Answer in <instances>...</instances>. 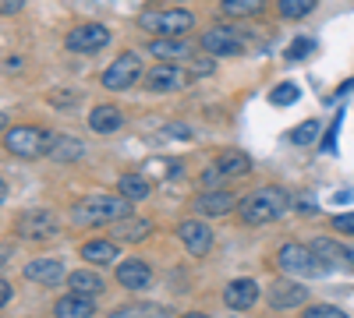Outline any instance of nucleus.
Returning <instances> with one entry per match:
<instances>
[{"instance_id":"4be33fe9","label":"nucleus","mask_w":354,"mask_h":318,"mask_svg":"<svg viewBox=\"0 0 354 318\" xmlns=\"http://www.w3.org/2000/svg\"><path fill=\"white\" fill-rule=\"evenodd\" d=\"M312 251H315L330 269H333V266H351V248L340 244V241H333V237H315V241H312Z\"/></svg>"},{"instance_id":"f704fd0d","label":"nucleus","mask_w":354,"mask_h":318,"mask_svg":"<svg viewBox=\"0 0 354 318\" xmlns=\"http://www.w3.org/2000/svg\"><path fill=\"white\" fill-rule=\"evenodd\" d=\"M308 50H312V39H308V36H301V39L294 43V46H290V50H287L283 57H287V61H301V57H305Z\"/></svg>"},{"instance_id":"9b49d317","label":"nucleus","mask_w":354,"mask_h":318,"mask_svg":"<svg viewBox=\"0 0 354 318\" xmlns=\"http://www.w3.org/2000/svg\"><path fill=\"white\" fill-rule=\"evenodd\" d=\"M188 81H192V74L185 68H177L174 61H163V64L149 68V71H145V78H142V85L149 92H177V89H185Z\"/></svg>"},{"instance_id":"2eb2a0df","label":"nucleus","mask_w":354,"mask_h":318,"mask_svg":"<svg viewBox=\"0 0 354 318\" xmlns=\"http://www.w3.org/2000/svg\"><path fill=\"white\" fill-rule=\"evenodd\" d=\"M113 276H117V283H121L124 290H145V286L153 283V266L142 262V258H124Z\"/></svg>"},{"instance_id":"c9c22d12","label":"nucleus","mask_w":354,"mask_h":318,"mask_svg":"<svg viewBox=\"0 0 354 318\" xmlns=\"http://www.w3.org/2000/svg\"><path fill=\"white\" fill-rule=\"evenodd\" d=\"M333 230H337V234H347V237H354V212H344V216H337V219H333Z\"/></svg>"},{"instance_id":"c85d7f7f","label":"nucleus","mask_w":354,"mask_h":318,"mask_svg":"<svg viewBox=\"0 0 354 318\" xmlns=\"http://www.w3.org/2000/svg\"><path fill=\"white\" fill-rule=\"evenodd\" d=\"M220 11L230 18H245V14L262 11V0H220Z\"/></svg>"},{"instance_id":"72a5a7b5","label":"nucleus","mask_w":354,"mask_h":318,"mask_svg":"<svg viewBox=\"0 0 354 318\" xmlns=\"http://www.w3.org/2000/svg\"><path fill=\"white\" fill-rule=\"evenodd\" d=\"M220 181H227V177H223V173H220V166H216V163L202 170V184L209 188V191H213V188H220Z\"/></svg>"},{"instance_id":"e433bc0d","label":"nucleus","mask_w":354,"mask_h":318,"mask_svg":"<svg viewBox=\"0 0 354 318\" xmlns=\"http://www.w3.org/2000/svg\"><path fill=\"white\" fill-rule=\"evenodd\" d=\"M163 135H167V138H185V141H188V138H195V131H192V128H185V124H170Z\"/></svg>"},{"instance_id":"a211bd4d","label":"nucleus","mask_w":354,"mask_h":318,"mask_svg":"<svg viewBox=\"0 0 354 318\" xmlns=\"http://www.w3.org/2000/svg\"><path fill=\"white\" fill-rule=\"evenodd\" d=\"M121 124H124V113L110 103L88 110V131L93 135H113V131H121Z\"/></svg>"},{"instance_id":"f8f14e48","label":"nucleus","mask_w":354,"mask_h":318,"mask_svg":"<svg viewBox=\"0 0 354 318\" xmlns=\"http://www.w3.org/2000/svg\"><path fill=\"white\" fill-rule=\"evenodd\" d=\"M21 276L28 283H39V286H57V283H68V269L61 258H32V262L21 266Z\"/></svg>"},{"instance_id":"20e7f679","label":"nucleus","mask_w":354,"mask_h":318,"mask_svg":"<svg viewBox=\"0 0 354 318\" xmlns=\"http://www.w3.org/2000/svg\"><path fill=\"white\" fill-rule=\"evenodd\" d=\"M138 25L153 36H185L195 28V14L185 11V8H163V11L153 8V11L138 14Z\"/></svg>"},{"instance_id":"ea45409f","label":"nucleus","mask_w":354,"mask_h":318,"mask_svg":"<svg viewBox=\"0 0 354 318\" xmlns=\"http://www.w3.org/2000/svg\"><path fill=\"white\" fill-rule=\"evenodd\" d=\"M11 294H15V290H11V283H8V279H0V308L11 301Z\"/></svg>"},{"instance_id":"9d476101","label":"nucleus","mask_w":354,"mask_h":318,"mask_svg":"<svg viewBox=\"0 0 354 318\" xmlns=\"http://www.w3.org/2000/svg\"><path fill=\"white\" fill-rule=\"evenodd\" d=\"M106 43H110V28L100 25V21L75 25L71 32L64 36V50H68V53H100Z\"/></svg>"},{"instance_id":"4c0bfd02","label":"nucleus","mask_w":354,"mask_h":318,"mask_svg":"<svg viewBox=\"0 0 354 318\" xmlns=\"http://www.w3.org/2000/svg\"><path fill=\"white\" fill-rule=\"evenodd\" d=\"M213 68H216V64H213V57H202V61L192 64V74H202V78H205V74H213Z\"/></svg>"},{"instance_id":"f257e3e1","label":"nucleus","mask_w":354,"mask_h":318,"mask_svg":"<svg viewBox=\"0 0 354 318\" xmlns=\"http://www.w3.org/2000/svg\"><path fill=\"white\" fill-rule=\"evenodd\" d=\"M290 212V195L283 188L273 184H262L248 195L238 198V219L245 226H266V223H277Z\"/></svg>"},{"instance_id":"c03bdc74","label":"nucleus","mask_w":354,"mask_h":318,"mask_svg":"<svg viewBox=\"0 0 354 318\" xmlns=\"http://www.w3.org/2000/svg\"><path fill=\"white\" fill-rule=\"evenodd\" d=\"M4 124H8V117H4V113H0V131H4Z\"/></svg>"},{"instance_id":"423d86ee","label":"nucleus","mask_w":354,"mask_h":318,"mask_svg":"<svg viewBox=\"0 0 354 318\" xmlns=\"http://www.w3.org/2000/svg\"><path fill=\"white\" fill-rule=\"evenodd\" d=\"M142 78V53L135 50H124L121 57H113V64L100 74V85L106 92H124Z\"/></svg>"},{"instance_id":"6ab92c4d","label":"nucleus","mask_w":354,"mask_h":318,"mask_svg":"<svg viewBox=\"0 0 354 318\" xmlns=\"http://www.w3.org/2000/svg\"><path fill=\"white\" fill-rule=\"evenodd\" d=\"M96 315V297L85 294H68L53 304V318H93Z\"/></svg>"},{"instance_id":"7ed1b4c3","label":"nucleus","mask_w":354,"mask_h":318,"mask_svg":"<svg viewBox=\"0 0 354 318\" xmlns=\"http://www.w3.org/2000/svg\"><path fill=\"white\" fill-rule=\"evenodd\" d=\"M50 141H53V131H43L36 124H15V128L4 131V149L18 159L50 156Z\"/></svg>"},{"instance_id":"a19ab883","label":"nucleus","mask_w":354,"mask_h":318,"mask_svg":"<svg viewBox=\"0 0 354 318\" xmlns=\"http://www.w3.org/2000/svg\"><path fill=\"white\" fill-rule=\"evenodd\" d=\"M351 89H354V78H351V81H344V85H340V89H337V92H333L330 99H337V96H347Z\"/></svg>"},{"instance_id":"cd10ccee","label":"nucleus","mask_w":354,"mask_h":318,"mask_svg":"<svg viewBox=\"0 0 354 318\" xmlns=\"http://www.w3.org/2000/svg\"><path fill=\"white\" fill-rule=\"evenodd\" d=\"M315 4L319 0H277V14L283 21H301V18H308L315 11Z\"/></svg>"},{"instance_id":"f03ea898","label":"nucleus","mask_w":354,"mask_h":318,"mask_svg":"<svg viewBox=\"0 0 354 318\" xmlns=\"http://www.w3.org/2000/svg\"><path fill=\"white\" fill-rule=\"evenodd\" d=\"M131 206L124 195H85L71 206V226L93 230V226H113L117 219L131 216Z\"/></svg>"},{"instance_id":"4468645a","label":"nucleus","mask_w":354,"mask_h":318,"mask_svg":"<svg viewBox=\"0 0 354 318\" xmlns=\"http://www.w3.org/2000/svg\"><path fill=\"white\" fill-rule=\"evenodd\" d=\"M259 297H262L259 283H255V279H248V276L230 279V283H227V290H223V304H227L230 311H248V308H255V304H259Z\"/></svg>"},{"instance_id":"bb28decb","label":"nucleus","mask_w":354,"mask_h":318,"mask_svg":"<svg viewBox=\"0 0 354 318\" xmlns=\"http://www.w3.org/2000/svg\"><path fill=\"white\" fill-rule=\"evenodd\" d=\"M106 318H170V311L167 308H160V304H124V308H113Z\"/></svg>"},{"instance_id":"79ce46f5","label":"nucleus","mask_w":354,"mask_h":318,"mask_svg":"<svg viewBox=\"0 0 354 318\" xmlns=\"http://www.w3.org/2000/svg\"><path fill=\"white\" fill-rule=\"evenodd\" d=\"M8 198V181H4V173H0V201Z\"/></svg>"},{"instance_id":"37998d69","label":"nucleus","mask_w":354,"mask_h":318,"mask_svg":"<svg viewBox=\"0 0 354 318\" xmlns=\"http://www.w3.org/2000/svg\"><path fill=\"white\" fill-rule=\"evenodd\" d=\"M185 318H209V315H202V311H188Z\"/></svg>"},{"instance_id":"2f4dec72","label":"nucleus","mask_w":354,"mask_h":318,"mask_svg":"<svg viewBox=\"0 0 354 318\" xmlns=\"http://www.w3.org/2000/svg\"><path fill=\"white\" fill-rule=\"evenodd\" d=\"M305 318H351V315H344L333 304H312V308H305Z\"/></svg>"},{"instance_id":"393cba45","label":"nucleus","mask_w":354,"mask_h":318,"mask_svg":"<svg viewBox=\"0 0 354 318\" xmlns=\"http://www.w3.org/2000/svg\"><path fill=\"white\" fill-rule=\"evenodd\" d=\"M117 195H124L128 201H145L153 195V184L142 173H124V177H117Z\"/></svg>"},{"instance_id":"1a4fd4ad","label":"nucleus","mask_w":354,"mask_h":318,"mask_svg":"<svg viewBox=\"0 0 354 318\" xmlns=\"http://www.w3.org/2000/svg\"><path fill=\"white\" fill-rule=\"evenodd\" d=\"M198 46L209 57H238L245 50V36L234 25H213V28H205V32H202Z\"/></svg>"},{"instance_id":"6e6552de","label":"nucleus","mask_w":354,"mask_h":318,"mask_svg":"<svg viewBox=\"0 0 354 318\" xmlns=\"http://www.w3.org/2000/svg\"><path fill=\"white\" fill-rule=\"evenodd\" d=\"M177 241L185 244V251L192 255V258H202V255H209L213 251V230H209V223H205L202 216H192V219H181L177 223Z\"/></svg>"},{"instance_id":"58836bf2","label":"nucleus","mask_w":354,"mask_h":318,"mask_svg":"<svg viewBox=\"0 0 354 318\" xmlns=\"http://www.w3.org/2000/svg\"><path fill=\"white\" fill-rule=\"evenodd\" d=\"M25 8V0H0V14H18Z\"/></svg>"},{"instance_id":"412c9836","label":"nucleus","mask_w":354,"mask_h":318,"mask_svg":"<svg viewBox=\"0 0 354 318\" xmlns=\"http://www.w3.org/2000/svg\"><path fill=\"white\" fill-rule=\"evenodd\" d=\"M121 258V244L117 241H88L82 244V262L88 266H113Z\"/></svg>"},{"instance_id":"a878e982","label":"nucleus","mask_w":354,"mask_h":318,"mask_svg":"<svg viewBox=\"0 0 354 318\" xmlns=\"http://www.w3.org/2000/svg\"><path fill=\"white\" fill-rule=\"evenodd\" d=\"M216 166H220V173L230 181V177H245V173H252V159L245 156V152H238V149H227V152H220L216 156Z\"/></svg>"},{"instance_id":"aec40b11","label":"nucleus","mask_w":354,"mask_h":318,"mask_svg":"<svg viewBox=\"0 0 354 318\" xmlns=\"http://www.w3.org/2000/svg\"><path fill=\"white\" fill-rule=\"evenodd\" d=\"M85 141L82 138H71V135H53V141H50V159L53 163H78V159H85Z\"/></svg>"},{"instance_id":"c756f323","label":"nucleus","mask_w":354,"mask_h":318,"mask_svg":"<svg viewBox=\"0 0 354 318\" xmlns=\"http://www.w3.org/2000/svg\"><path fill=\"white\" fill-rule=\"evenodd\" d=\"M319 131H322L319 121H301L298 128L290 131V141H294V146H312V141L319 138Z\"/></svg>"},{"instance_id":"5701e85b","label":"nucleus","mask_w":354,"mask_h":318,"mask_svg":"<svg viewBox=\"0 0 354 318\" xmlns=\"http://www.w3.org/2000/svg\"><path fill=\"white\" fill-rule=\"evenodd\" d=\"M68 286H71V294H85V297H100L103 294V276L93 272V269H75L68 272Z\"/></svg>"},{"instance_id":"a18cd8bd","label":"nucleus","mask_w":354,"mask_h":318,"mask_svg":"<svg viewBox=\"0 0 354 318\" xmlns=\"http://www.w3.org/2000/svg\"><path fill=\"white\" fill-rule=\"evenodd\" d=\"M351 266H354V248H351Z\"/></svg>"},{"instance_id":"f3484780","label":"nucleus","mask_w":354,"mask_h":318,"mask_svg":"<svg viewBox=\"0 0 354 318\" xmlns=\"http://www.w3.org/2000/svg\"><path fill=\"white\" fill-rule=\"evenodd\" d=\"M153 219H138V216H124V219H117L113 226H110V237L117 241V244H138V241H145V237H153Z\"/></svg>"},{"instance_id":"39448f33","label":"nucleus","mask_w":354,"mask_h":318,"mask_svg":"<svg viewBox=\"0 0 354 318\" xmlns=\"http://www.w3.org/2000/svg\"><path fill=\"white\" fill-rule=\"evenodd\" d=\"M277 266L290 276H326L330 272V266L305 244H283L277 251Z\"/></svg>"},{"instance_id":"0eeeda50","label":"nucleus","mask_w":354,"mask_h":318,"mask_svg":"<svg viewBox=\"0 0 354 318\" xmlns=\"http://www.w3.org/2000/svg\"><path fill=\"white\" fill-rule=\"evenodd\" d=\"M15 234L21 241H57V234H61V219H57L50 209H28L15 219Z\"/></svg>"},{"instance_id":"7c9ffc66","label":"nucleus","mask_w":354,"mask_h":318,"mask_svg":"<svg viewBox=\"0 0 354 318\" xmlns=\"http://www.w3.org/2000/svg\"><path fill=\"white\" fill-rule=\"evenodd\" d=\"M270 99H273V106H290V103H298V85H294V81L277 85Z\"/></svg>"},{"instance_id":"dca6fc26","label":"nucleus","mask_w":354,"mask_h":318,"mask_svg":"<svg viewBox=\"0 0 354 318\" xmlns=\"http://www.w3.org/2000/svg\"><path fill=\"white\" fill-rule=\"evenodd\" d=\"M305 301H308V290H305L301 283H294V279H277L273 290H270V308H273V311L301 308Z\"/></svg>"},{"instance_id":"b1692460","label":"nucleus","mask_w":354,"mask_h":318,"mask_svg":"<svg viewBox=\"0 0 354 318\" xmlns=\"http://www.w3.org/2000/svg\"><path fill=\"white\" fill-rule=\"evenodd\" d=\"M149 53L160 57V61H181V57L192 53V46L185 39H177V36H160V39L149 43Z\"/></svg>"},{"instance_id":"473e14b6","label":"nucleus","mask_w":354,"mask_h":318,"mask_svg":"<svg viewBox=\"0 0 354 318\" xmlns=\"http://www.w3.org/2000/svg\"><path fill=\"white\" fill-rule=\"evenodd\" d=\"M340 124H344V110L337 113V121L330 124V131H326V138H322V152H333V149H337V131H340Z\"/></svg>"},{"instance_id":"ddd939ff","label":"nucleus","mask_w":354,"mask_h":318,"mask_svg":"<svg viewBox=\"0 0 354 318\" xmlns=\"http://www.w3.org/2000/svg\"><path fill=\"white\" fill-rule=\"evenodd\" d=\"M192 209H195V216H202V219H216V216H227V212H238V198H234L230 191L213 188V191H202V195L192 201Z\"/></svg>"}]
</instances>
